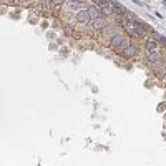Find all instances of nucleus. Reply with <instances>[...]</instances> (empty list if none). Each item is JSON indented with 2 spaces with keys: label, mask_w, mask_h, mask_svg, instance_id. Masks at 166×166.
<instances>
[{
  "label": "nucleus",
  "mask_w": 166,
  "mask_h": 166,
  "mask_svg": "<svg viewBox=\"0 0 166 166\" xmlns=\"http://www.w3.org/2000/svg\"><path fill=\"white\" fill-rule=\"evenodd\" d=\"M120 23H121L123 30L130 37H133V38H143V37L146 35V30L141 27L140 20H138L135 15H131L130 12H126V13L120 18Z\"/></svg>",
  "instance_id": "obj_1"
},
{
  "label": "nucleus",
  "mask_w": 166,
  "mask_h": 166,
  "mask_svg": "<svg viewBox=\"0 0 166 166\" xmlns=\"http://www.w3.org/2000/svg\"><path fill=\"white\" fill-rule=\"evenodd\" d=\"M76 18H78V22L87 23V22H90V20H91V13H90V10H88V12H80V13L76 15Z\"/></svg>",
  "instance_id": "obj_2"
},
{
  "label": "nucleus",
  "mask_w": 166,
  "mask_h": 166,
  "mask_svg": "<svg viewBox=\"0 0 166 166\" xmlns=\"http://www.w3.org/2000/svg\"><path fill=\"white\" fill-rule=\"evenodd\" d=\"M63 30H65L67 35H73V33H75V30H73L70 25H65V27H63Z\"/></svg>",
  "instance_id": "obj_3"
},
{
  "label": "nucleus",
  "mask_w": 166,
  "mask_h": 166,
  "mask_svg": "<svg viewBox=\"0 0 166 166\" xmlns=\"http://www.w3.org/2000/svg\"><path fill=\"white\" fill-rule=\"evenodd\" d=\"M165 110H166V101H163V103H159V105H158V111L163 113Z\"/></svg>",
  "instance_id": "obj_4"
},
{
  "label": "nucleus",
  "mask_w": 166,
  "mask_h": 166,
  "mask_svg": "<svg viewBox=\"0 0 166 166\" xmlns=\"http://www.w3.org/2000/svg\"><path fill=\"white\" fill-rule=\"evenodd\" d=\"M158 40H159V43L163 45V48H165V50H166V38H163V37H159Z\"/></svg>",
  "instance_id": "obj_5"
},
{
  "label": "nucleus",
  "mask_w": 166,
  "mask_h": 166,
  "mask_svg": "<svg viewBox=\"0 0 166 166\" xmlns=\"http://www.w3.org/2000/svg\"><path fill=\"white\" fill-rule=\"evenodd\" d=\"M4 4H10V5H13V4H17L18 0H2Z\"/></svg>",
  "instance_id": "obj_6"
},
{
  "label": "nucleus",
  "mask_w": 166,
  "mask_h": 166,
  "mask_svg": "<svg viewBox=\"0 0 166 166\" xmlns=\"http://www.w3.org/2000/svg\"><path fill=\"white\" fill-rule=\"evenodd\" d=\"M28 2H30V0H18V4H20V5H25V4H28Z\"/></svg>",
  "instance_id": "obj_7"
}]
</instances>
